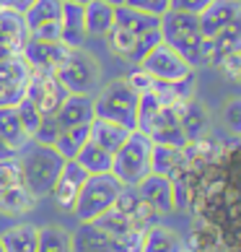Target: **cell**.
<instances>
[{"label":"cell","instance_id":"1","mask_svg":"<svg viewBox=\"0 0 241 252\" xmlns=\"http://www.w3.org/2000/svg\"><path fill=\"white\" fill-rule=\"evenodd\" d=\"M161 39L177 50L194 70L205 68V36L200 32V18L182 11H166L161 16Z\"/></svg>","mask_w":241,"mask_h":252},{"label":"cell","instance_id":"2","mask_svg":"<svg viewBox=\"0 0 241 252\" xmlns=\"http://www.w3.org/2000/svg\"><path fill=\"white\" fill-rule=\"evenodd\" d=\"M18 161H21V174L29 192L36 200L50 198V192L57 182V177L65 166V158L50 146H36L29 143L18 154Z\"/></svg>","mask_w":241,"mask_h":252},{"label":"cell","instance_id":"3","mask_svg":"<svg viewBox=\"0 0 241 252\" xmlns=\"http://www.w3.org/2000/svg\"><path fill=\"white\" fill-rule=\"evenodd\" d=\"M137 101L140 94L130 89L125 78H114L101 83V89L94 94V115L127 130H137Z\"/></svg>","mask_w":241,"mask_h":252},{"label":"cell","instance_id":"4","mask_svg":"<svg viewBox=\"0 0 241 252\" xmlns=\"http://www.w3.org/2000/svg\"><path fill=\"white\" fill-rule=\"evenodd\" d=\"M54 76L62 83V89L68 94H83V96H94L101 89V63L96 60L94 52L88 50H70L65 55V60L54 68Z\"/></svg>","mask_w":241,"mask_h":252},{"label":"cell","instance_id":"5","mask_svg":"<svg viewBox=\"0 0 241 252\" xmlns=\"http://www.w3.org/2000/svg\"><path fill=\"white\" fill-rule=\"evenodd\" d=\"M151 151H153L151 138L140 130H133L127 135V141L119 146V151L112 156V174L125 188L140 185L151 174Z\"/></svg>","mask_w":241,"mask_h":252},{"label":"cell","instance_id":"6","mask_svg":"<svg viewBox=\"0 0 241 252\" xmlns=\"http://www.w3.org/2000/svg\"><path fill=\"white\" fill-rule=\"evenodd\" d=\"M125 185L117 180L112 172L107 174H88L86 185L76 200V208H73V216L80 223H91L99 216H104L109 208H114L117 195L122 192Z\"/></svg>","mask_w":241,"mask_h":252},{"label":"cell","instance_id":"7","mask_svg":"<svg viewBox=\"0 0 241 252\" xmlns=\"http://www.w3.org/2000/svg\"><path fill=\"white\" fill-rule=\"evenodd\" d=\"M140 68L151 76L153 81H161V83H174V81H184L189 78L194 68L182 58L177 50H171L169 44H159V47H153L151 52L143 58Z\"/></svg>","mask_w":241,"mask_h":252},{"label":"cell","instance_id":"8","mask_svg":"<svg viewBox=\"0 0 241 252\" xmlns=\"http://www.w3.org/2000/svg\"><path fill=\"white\" fill-rule=\"evenodd\" d=\"M62 0H34L24 11L29 39L60 42V18H62Z\"/></svg>","mask_w":241,"mask_h":252},{"label":"cell","instance_id":"9","mask_svg":"<svg viewBox=\"0 0 241 252\" xmlns=\"http://www.w3.org/2000/svg\"><path fill=\"white\" fill-rule=\"evenodd\" d=\"M26 96L34 101L36 109H39L44 117H54L57 109H60V104L65 101V96H68V91L62 89V83L57 81V76H54L52 70L31 68Z\"/></svg>","mask_w":241,"mask_h":252},{"label":"cell","instance_id":"10","mask_svg":"<svg viewBox=\"0 0 241 252\" xmlns=\"http://www.w3.org/2000/svg\"><path fill=\"white\" fill-rule=\"evenodd\" d=\"M29 63L24 55H11L0 60V107H16L29 89Z\"/></svg>","mask_w":241,"mask_h":252},{"label":"cell","instance_id":"11","mask_svg":"<svg viewBox=\"0 0 241 252\" xmlns=\"http://www.w3.org/2000/svg\"><path fill=\"white\" fill-rule=\"evenodd\" d=\"M140 133H145L159 146H174V148H187L189 146L187 135H184V130H182V123H179V107H163L161 104V109L148 120V125Z\"/></svg>","mask_w":241,"mask_h":252},{"label":"cell","instance_id":"12","mask_svg":"<svg viewBox=\"0 0 241 252\" xmlns=\"http://www.w3.org/2000/svg\"><path fill=\"white\" fill-rule=\"evenodd\" d=\"M86 180H88V172L83 169L76 158H73V161H65L57 182H54V188L50 192V198L54 200V205H57L60 211L73 213L76 200H78V195L83 190V185H86Z\"/></svg>","mask_w":241,"mask_h":252},{"label":"cell","instance_id":"13","mask_svg":"<svg viewBox=\"0 0 241 252\" xmlns=\"http://www.w3.org/2000/svg\"><path fill=\"white\" fill-rule=\"evenodd\" d=\"M137 195L145 205L159 213V216H166V213L177 211L174 208V185L169 177H161V174H148L140 185H135Z\"/></svg>","mask_w":241,"mask_h":252},{"label":"cell","instance_id":"14","mask_svg":"<svg viewBox=\"0 0 241 252\" xmlns=\"http://www.w3.org/2000/svg\"><path fill=\"white\" fill-rule=\"evenodd\" d=\"M29 42V29L21 11L11 5H0V47H5L11 55H21Z\"/></svg>","mask_w":241,"mask_h":252},{"label":"cell","instance_id":"15","mask_svg":"<svg viewBox=\"0 0 241 252\" xmlns=\"http://www.w3.org/2000/svg\"><path fill=\"white\" fill-rule=\"evenodd\" d=\"M241 16V3L239 0H213V3L202 11L200 18V32L205 39H213L218 32H223L228 24H234Z\"/></svg>","mask_w":241,"mask_h":252},{"label":"cell","instance_id":"16","mask_svg":"<svg viewBox=\"0 0 241 252\" xmlns=\"http://www.w3.org/2000/svg\"><path fill=\"white\" fill-rule=\"evenodd\" d=\"M241 52V16L234 24H228L223 32H218L213 39H205V65L218 68L231 55Z\"/></svg>","mask_w":241,"mask_h":252},{"label":"cell","instance_id":"17","mask_svg":"<svg viewBox=\"0 0 241 252\" xmlns=\"http://www.w3.org/2000/svg\"><path fill=\"white\" fill-rule=\"evenodd\" d=\"M70 52V47H65L62 42H44V39H29L24 47V60L29 63V68H42L52 70L65 60V55Z\"/></svg>","mask_w":241,"mask_h":252},{"label":"cell","instance_id":"18","mask_svg":"<svg viewBox=\"0 0 241 252\" xmlns=\"http://www.w3.org/2000/svg\"><path fill=\"white\" fill-rule=\"evenodd\" d=\"M88 39L86 34V16H83L80 3H65L62 5V18H60V42L70 50L83 47Z\"/></svg>","mask_w":241,"mask_h":252},{"label":"cell","instance_id":"19","mask_svg":"<svg viewBox=\"0 0 241 252\" xmlns=\"http://www.w3.org/2000/svg\"><path fill=\"white\" fill-rule=\"evenodd\" d=\"M57 123L60 127H78V125H91L94 120V96H83V94H68L65 101L57 109Z\"/></svg>","mask_w":241,"mask_h":252},{"label":"cell","instance_id":"20","mask_svg":"<svg viewBox=\"0 0 241 252\" xmlns=\"http://www.w3.org/2000/svg\"><path fill=\"white\" fill-rule=\"evenodd\" d=\"M179 123H182V130H184V135H187V141L197 143L210 130V112L202 101L189 99L179 107Z\"/></svg>","mask_w":241,"mask_h":252},{"label":"cell","instance_id":"21","mask_svg":"<svg viewBox=\"0 0 241 252\" xmlns=\"http://www.w3.org/2000/svg\"><path fill=\"white\" fill-rule=\"evenodd\" d=\"M83 16H86V34L91 39H104L114 26V5H109L107 0H88L83 5Z\"/></svg>","mask_w":241,"mask_h":252},{"label":"cell","instance_id":"22","mask_svg":"<svg viewBox=\"0 0 241 252\" xmlns=\"http://www.w3.org/2000/svg\"><path fill=\"white\" fill-rule=\"evenodd\" d=\"M130 133H133V130H127V127L117 125V123H109V120L94 117V120H91V135H88V141H94L96 146H101L104 151H109V154L114 156L119 151V146L127 141Z\"/></svg>","mask_w":241,"mask_h":252},{"label":"cell","instance_id":"23","mask_svg":"<svg viewBox=\"0 0 241 252\" xmlns=\"http://www.w3.org/2000/svg\"><path fill=\"white\" fill-rule=\"evenodd\" d=\"M36 200L34 195L29 192V188L21 182V185H13L8 190H0V216H8V219H16V216H26L36 208Z\"/></svg>","mask_w":241,"mask_h":252},{"label":"cell","instance_id":"24","mask_svg":"<svg viewBox=\"0 0 241 252\" xmlns=\"http://www.w3.org/2000/svg\"><path fill=\"white\" fill-rule=\"evenodd\" d=\"M36 237H39V226L21 221L0 231V245L3 252H36Z\"/></svg>","mask_w":241,"mask_h":252},{"label":"cell","instance_id":"25","mask_svg":"<svg viewBox=\"0 0 241 252\" xmlns=\"http://www.w3.org/2000/svg\"><path fill=\"white\" fill-rule=\"evenodd\" d=\"M0 138L8 143V148L16 154H21L26 146L31 143L29 133L24 130L21 120H18L16 107H0Z\"/></svg>","mask_w":241,"mask_h":252},{"label":"cell","instance_id":"26","mask_svg":"<svg viewBox=\"0 0 241 252\" xmlns=\"http://www.w3.org/2000/svg\"><path fill=\"white\" fill-rule=\"evenodd\" d=\"M143 252H187V245L179 231H174L163 223L145 229V242H143Z\"/></svg>","mask_w":241,"mask_h":252},{"label":"cell","instance_id":"27","mask_svg":"<svg viewBox=\"0 0 241 252\" xmlns=\"http://www.w3.org/2000/svg\"><path fill=\"white\" fill-rule=\"evenodd\" d=\"M73 234V252H109L112 237L101 231L96 223H80Z\"/></svg>","mask_w":241,"mask_h":252},{"label":"cell","instance_id":"28","mask_svg":"<svg viewBox=\"0 0 241 252\" xmlns=\"http://www.w3.org/2000/svg\"><path fill=\"white\" fill-rule=\"evenodd\" d=\"M184 164V148H174V146H159L153 143L151 151V174H161V177H177Z\"/></svg>","mask_w":241,"mask_h":252},{"label":"cell","instance_id":"29","mask_svg":"<svg viewBox=\"0 0 241 252\" xmlns=\"http://www.w3.org/2000/svg\"><path fill=\"white\" fill-rule=\"evenodd\" d=\"M114 24L137 36V34L151 32V29H159L161 18L151 16V13H143V11H135V8H130V5H117L114 8Z\"/></svg>","mask_w":241,"mask_h":252},{"label":"cell","instance_id":"30","mask_svg":"<svg viewBox=\"0 0 241 252\" xmlns=\"http://www.w3.org/2000/svg\"><path fill=\"white\" fill-rule=\"evenodd\" d=\"M36 252H73V234L60 223H44L36 237Z\"/></svg>","mask_w":241,"mask_h":252},{"label":"cell","instance_id":"31","mask_svg":"<svg viewBox=\"0 0 241 252\" xmlns=\"http://www.w3.org/2000/svg\"><path fill=\"white\" fill-rule=\"evenodd\" d=\"M88 135H91V125H78V127H65L57 143H54V151H57L65 161H73L78 156V151L88 143Z\"/></svg>","mask_w":241,"mask_h":252},{"label":"cell","instance_id":"32","mask_svg":"<svg viewBox=\"0 0 241 252\" xmlns=\"http://www.w3.org/2000/svg\"><path fill=\"white\" fill-rule=\"evenodd\" d=\"M76 161L86 169L88 174H107L112 172V154L104 151L101 146H96L94 141H88L86 146L78 151Z\"/></svg>","mask_w":241,"mask_h":252},{"label":"cell","instance_id":"33","mask_svg":"<svg viewBox=\"0 0 241 252\" xmlns=\"http://www.w3.org/2000/svg\"><path fill=\"white\" fill-rule=\"evenodd\" d=\"M107 39V47H109V52L114 55V58H119V60H125L127 63V58H130V52H133V44H135V34H130L127 29H122V26H112L109 29V34L104 36Z\"/></svg>","mask_w":241,"mask_h":252},{"label":"cell","instance_id":"34","mask_svg":"<svg viewBox=\"0 0 241 252\" xmlns=\"http://www.w3.org/2000/svg\"><path fill=\"white\" fill-rule=\"evenodd\" d=\"M91 223H96V226H99L101 231H107L109 237H117V234H125L127 229H135L133 221H130V216L119 213L117 208H109L104 216H99L96 221H91Z\"/></svg>","mask_w":241,"mask_h":252},{"label":"cell","instance_id":"35","mask_svg":"<svg viewBox=\"0 0 241 252\" xmlns=\"http://www.w3.org/2000/svg\"><path fill=\"white\" fill-rule=\"evenodd\" d=\"M161 42H163V39H161V29H151V32H145V34H137L127 63H130V65H140L145 55L151 52L153 47H159Z\"/></svg>","mask_w":241,"mask_h":252},{"label":"cell","instance_id":"36","mask_svg":"<svg viewBox=\"0 0 241 252\" xmlns=\"http://www.w3.org/2000/svg\"><path fill=\"white\" fill-rule=\"evenodd\" d=\"M145 231L143 229H127L125 234L112 237V247L109 252H143Z\"/></svg>","mask_w":241,"mask_h":252},{"label":"cell","instance_id":"37","mask_svg":"<svg viewBox=\"0 0 241 252\" xmlns=\"http://www.w3.org/2000/svg\"><path fill=\"white\" fill-rule=\"evenodd\" d=\"M16 112H18V120H21V125H24V130L29 133V138L36 133V127H39V123H42V112L36 109V104L29 99V96H24L21 101L16 104Z\"/></svg>","mask_w":241,"mask_h":252},{"label":"cell","instance_id":"38","mask_svg":"<svg viewBox=\"0 0 241 252\" xmlns=\"http://www.w3.org/2000/svg\"><path fill=\"white\" fill-rule=\"evenodd\" d=\"M60 133H62V127H60V123H57V117H42L39 127H36V133L31 135V143L54 148V143H57Z\"/></svg>","mask_w":241,"mask_h":252},{"label":"cell","instance_id":"39","mask_svg":"<svg viewBox=\"0 0 241 252\" xmlns=\"http://www.w3.org/2000/svg\"><path fill=\"white\" fill-rule=\"evenodd\" d=\"M223 125L234 135H241V96H234L223 104Z\"/></svg>","mask_w":241,"mask_h":252},{"label":"cell","instance_id":"40","mask_svg":"<svg viewBox=\"0 0 241 252\" xmlns=\"http://www.w3.org/2000/svg\"><path fill=\"white\" fill-rule=\"evenodd\" d=\"M125 81L130 83V89H133V91H137V94H145V91H153V78L151 76H148V73L140 68V65H135V68L133 70H130L127 73V76H125Z\"/></svg>","mask_w":241,"mask_h":252},{"label":"cell","instance_id":"41","mask_svg":"<svg viewBox=\"0 0 241 252\" xmlns=\"http://www.w3.org/2000/svg\"><path fill=\"white\" fill-rule=\"evenodd\" d=\"M125 5L135 8V11H143V13H151V16H163L169 11L171 0H125Z\"/></svg>","mask_w":241,"mask_h":252},{"label":"cell","instance_id":"42","mask_svg":"<svg viewBox=\"0 0 241 252\" xmlns=\"http://www.w3.org/2000/svg\"><path fill=\"white\" fill-rule=\"evenodd\" d=\"M213 3V0H171L169 11H182V13H192V16H200L205 8Z\"/></svg>","mask_w":241,"mask_h":252},{"label":"cell","instance_id":"43","mask_svg":"<svg viewBox=\"0 0 241 252\" xmlns=\"http://www.w3.org/2000/svg\"><path fill=\"white\" fill-rule=\"evenodd\" d=\"M34 3V0H3V5H11V8H16V11H26V8H29Z\"/></svg>","mask_w":241,"mask_h":252},{"label":"cell","instance_id":"44","mask_svg":"<svg viewBox=\"0 0 241 252\" xmlns=\"http://www.w3.org/2000/svg\"><path fill=\"white\" fill-rule=\"evenodd\" d=\"M13 156H18V154L11 151V148H8V143L3 141V138H0V161H5V158H13Z\"/></svg>","mask_w":241,"mask_h":252},{"label":"cell","instance_id":"45","mask_svg":"<svg viewBox=\"0 0 241 252\" xmlns=\"http://www.w3.org/2000/svg\"><path fill=\"white\" fill-rule=\"evenodd\" d=\"M5 58H11V52H8L5 47H0V60H5Z\"/></svg>","mask_w":241,"mask_h":252},{"label":"cell","instance_id":"46","mask_svg":"<svg viewBox=\"0 0 241 252\" xmlns=\"http://www.w3.org/2000/svg\"><path fill=\"white\" fill-rule=\"evenodd\" d=\"M107 3H109V5H114V8H117V5H125V0H107Z\"/></svg>","mask_w":241,"mask_h":252},{"label":"cell","instance_id":"47","mask_svg":"<svg viewBox=\"0 0 241 252\" xmlns=\"http://www.w3.org/2000/svg\"><path fill=\"white\" fill-rule=\"evenodd\" d=\"M62 3H80V5H86L88 0H62Z\"/></svg>","mask_w":241,"mask_h":252},{"label":"cell","instance_id":"48","mask_svg":"<svg viewBox=\"0 0 241 252\" xmlns=\"http://www.w3.org/2000/svg\"><path fill=\"white\" fill-rule=\"evenodd\" d=\"M239 81H241V52H239Z\"/></svg>","mask_w":241,"mask_h":252},{"label":"cell","instance_id":"49","mask_svg":"<svg viewBox=\"0 0 241 252\" xmlns=\"http://www.w3.org/2000/svg\"><path fill=\"white\" fill-rule=\"evenodd\" d=\"M0 252H3V245H0Z\"/></svg>","mask_w":241,"mask_h":252},{"label":"cell","instance_id":"50","mask_svg":"<svg viewBox=\"0 0 241 252\" xmlns=\"http://www.w3.org/2000/svg\"><path fill=\"white\" fill-rule=\"evenodd\" d=\"M239 3H241V0H239Z\"/></svg>","mask_w":241,"mask_h":252}]
</instances>
